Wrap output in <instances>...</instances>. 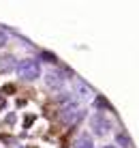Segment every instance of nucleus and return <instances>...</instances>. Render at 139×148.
<instances>
[{
	"mask_svg": "<svg viewBox=\"0 0 139 148\" xmlns=\"http://www.w3.org/2000/svg\"><path fill=\"white\" fill-rule=\"evenodd\" d=\"M45 82H47V86L49 88H62V77H60L58 73H47V77H45Z\"/></svg>",
	"mask_w": 139,
	"mask_h": 148,
	"instance_id": "nucleus-4",
	"label": "nucleus"
},
{
	"mask_svg": "<svg viewBox=\"0 0 139 148\" xmlns=\"http://www.w3.org/2000/svg\"><path fill=\"white\" fill-rule=\"evenodd\" d=\"M90 127H92V131H94L96 135H107V133H109V129H111V122L107 120L103 114H96V116H92Z\"/></svg>",
	"mask_w": 139,
	"mask_h": 148,
	"instance_id": "nucleus-2",
	"label": "nucleus"
},
{
	"mask_svg": "<svg viewBox=\"0 0 139 148\" xmlns=\"http://www.w3.org/2000/svg\"><path fill=\"white\" fill-rule=\"evenodd\" d=\"M118 144H122V146H128V137H126L124 133H120V135H118Z\"/></svg>",
	"mask_w": 139,
	"mask_h": 148,
	"instance_id": "nucleus-8",
	"label": "nucleus"
},
{
	"mask_svg": "<svg viewBox=\"0 0 139 148\" xmlns=\"http://www.w3.org/2000/svg\"><path fill=\"white\" fill-rule=\"evenodd\" d=\"M15 67H17V60H15L11 54L0 56V71H13Z\"/></svg>",
	"mask_w": 139,
	"mask_h": 148,
	"instance_id": "nucleus-3",
	"label": "nucleus"
},
{
	"mask_svg": "<svg viewBox=\"0 0 139 148\" xmlns=\"http://www.w3.org/2000/svg\"><path fill=\"white\" fill-rule=\"evenodd\" d=\"M7 41H9V34H7V32H4V30H2V28H0V47H2V45H4V43H7Z\"/></svg>",
	"mask_w": 139,
	"mask_h": 148,
	"instance_id": "nucleus-7",
	"label": "nucleus"
},
{
	"mask_svg": "<svg viewBox=\"0 0 139 148\" xmlns=\"http://www.w3.org/2000/svg\"><path fill=\"white\" fill-rule=\"evenodd\" d=\"M75 148H94V142H92V137L88 135H79L75 142Z\"/></svg>",
	"mask_w": 139,
	"mask_h": 148,
	"instance_id": "nucleus-5",
	"label": "nucleus"
},
{
	"mask_svg": "<svg viewBox=\"0 0 139 148\" xmlns=\"http://www.w3.org/2000/svg\"><path fill=\"white\" fill-rule=\"evenodd\" d=\"M103 148H116V146H103Z\"/></svg>",
	"mask_w": 139,
	"mask_h": 148,
	"instance_id": "nucleus-10",
	"label": "nucleus"
},
{
	"mask_svg": "<svg viewBox=\"0 0 139 148\" xmlns=\"http://www.w3.org/2000/svg\"><path fill=\"white\" fill-rule=\"evenodd\" d=\"M15 71H17L19 79L32 82V79H37L41 75V64L37 62V60H32V58H26V60H22V62H17Z\"/></svg>",
	"mask_w": 139,
	"mask_h": 148,
	"instance_id": "nucleus-1",
	"label": "nucleus"
},
{
	"mask_svg": "<svg viewBox=\"0 0 139 148\" xmlns=\"http://www.w3.org/2000/svg\"><path fill=\"white\" fill-rule=\"evenodd\" d=\"M96 105H99V108H107V101L103 99V97H99V99H96Z\"/></svg>",
	"mask_w": 139,
	"mask_h": 148,
	"instance_id": "nucleus-9",
	"label": "nucleus"
},
{
	"mask_svg": "<svg viewBox=\"0 0 139 148\" xmlns=\"http://www.w3.org/2000/svg\"><path fill=\"white\" fill-rule=\"evenodd\" d=\"M75 90H77V95H79V97H88V95L92 92V90H90V86H88V84H84L81 79L77 82V88H75Z\"/></svg>",
	"mask_w": 139,
	"mask_h": 148,
	"instance_id": "nucleus-6",
	"label": "nucleus"
}]
</instances>
